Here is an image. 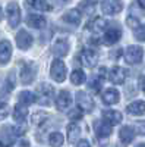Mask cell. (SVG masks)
<instances>
[{"mask_svg":"<svg viewBox=\"0 0 145 147\" xmlns=\"http://www.w3.org/2000/svg\"><path fill=\"white\" fill-rule=\"evenodd\" d=\"M50 75L56 82H63L66 78V65L63 63V60L56 59L53 60L51 68H50Z\"/></svg>","mask_w":145,"mask_h":147,"instance_id":"cell-1","label":"cell"},{"mask_svg":"<svg viewBox=\"0 0 145 147\" xmlns=\"http://www.w3.org/2000/svg\"><path fill=\"white\" fill-rule=\"evenodd\" d=\"M142 56H144V50L139 46H129L125 50V60L129 65L139 63L142 60Z\"/></svg>","mask_w":145,"mask_h":147,"instance_id":"cell-2","label":"cell"},{"mask_svg":"<svg viewBox=\"0 0 145 147\" xmlns=\"http://www.w3.org/2000/svg\"><path fill=\"white\" fill-rule=\"evenodd\" d=\"M76 105L82 112H91L92 107H94V100H92V97L88 96L87 93L78 91L76 93Z\"/></svg>","mask_w":145,"mask_h":147,"instance_id":"cell-3","label":"cell"},{"mask_svg":"<svg viewBox=\"0 0 145 147\" xmlns=\"http://www.w3.org/2000/svg\"><path fill=\"white\" fill-rule=\"evenodd\" d=\"M7 21H9V25L12 28H15L19 25V22H21V10H19V6L15 3V2H12L7 5Z\"/></svg>","mask_w":145,"mask_h":147,"instance_id":"cell-4","label":"cell"},{"mask_svg":"<svg viewBox=\"0 0 145 147\" xmlns=\"http://www.w3.org/2000/svg\"><path fill=\"white\" fill-rule=\"evenodd\" d=\"M123 9V5L119 0H103L101 2V10L106 15H116Z\"/></svg>","mask_w":145,"mask_h":147,"instance_id":"cell-5","label":"cell"},{"mask_svg":"<svg viewBox=\"0 0 145 147\" xmlns=\"http://www.w3.org/2000/svg\"><path fill=\"white\" fill-rule=\"evenodd\" d=\"M97 60H98V55L91 49H85L81 53V63L87 68H94L97 65Z\"/></svg>","mask_w":145,"mask_h":147,"instance_id":"cell-6","label":"cell"},{"mask_svg":"<svg viewBox=\"0 0 145 147\" xmlns=\"http://www.w3.org/2000/svg\"><path fill=\"white\" fill-rule=\"evenodd\" d=\"M35 78V65L34 63H23L21 68V81L23 84H31Z\"/></svg>","mask_w":145,"mask_h":147,"instance_id":"cell-7","label":"cell"},{"mask_svg":"<svg viewBox=\"0 0 145 147\" xmlns=\"http://www.w3.org/2000/svg\"><path fill=\"white\" fill-rule=\"evenodd\" d=\"M53 55H56L57 57H63L69 53V43L66 38H57L51 47Z\"/></svg>","mask_w":145,"mask_h":147,"instance_id":"cell-8","label":"cell"},{"mask_svg":"<svg viewBox=\"0 0 145 147\" xmlns=\"http://www.w3.org/2000/svg\"><path fill=\"white\" fill-rule=\"evenodd\" d=\"M16 44H18L19 49H22V50H27V49H29L31 44H32V35L29 32H27L25 30H21L16 34Z\"/></svg>","mask_w":145,"mask_h":147,"instance_id":"cell-9","label":"cell"},{"mask_svg":"<svg viewBox=\"0 0 145 147\" xmlns=\"http://www.w3.org/2000/svg\"><path fill=\"white\" fill-rule=\"evenodd\" d=\"M126 78V71L120 66H114L110 69L108 72V80H110L113 84H123Z\"/></svg>","mask_w":145,"mask_h":147,"instance_id":"cell-10","label":"cell"},{"mask_svg":"<svg viewBox=\"0 0 145 147\" xmlns=\"http://www.w3.org/2000/svg\"><path fill=\"white\" fill-rule=\"evenodd\" d=\"M70 103H72V97H70V94L66 90H62L57 94V97H56V106H57L59 110H66L70 106Z\"/></svg>","mask_w":145,"mask_h":147,"instance_id":"cell-11","label":"cell"},{"mask_svg":"<svg viewBox=\"0 0 145 147\" xmlns=\"http://www.w3.org/2000/svg\"><path fill=\"white\" fill-rule=\"evenodd\" d=\"M12 56V44L7 40H3L0 43V63L6 65Z\"/></svg>","mask_w":145,"mask_h":147,"instance_id":"cell-12","label":"cell"},{"mask_svg":"<svg viewBox=\"0 0 145 147\" xmlns=\"http://www.w3.org/2000/svg\"><path fill=\"white\" fill-rule=\"evenodd\" d=\"M103 121H106L107 124H110L112 127L117 125L122 122V113L117 112V110H104L103 112Z\"/></svg>","mask_w":145,"mask_h":147,"instance_id":"cell-13","label":"cell"},{"mask_svg":"<svg viewBox=\"0 0 145 147\" xmlns=\"http://www.w3.org/2000/svg\"><path fill=\"white\" fill-rule=\"evenodd\" d=\"M120 35H122V31L119 28L113 27V28H106V32H104V43L106 44H114L120 40Z\"/></svg>","mask_w":145,"mask_h":147,"instance_id":"cell-14","label":"cell"},{"mask_svg":"<svg viewBox=\"0 0 145 147\" xmlns=\"http://www.w3.org/2000/svg\"><path fill=\"white\" fill-rule=\"evenodd\" d=\"M95 134L98 138H107L112 134V125L107 124L106 121H100L95 124Z\"/></svg>","mask_w":145,"mask_h":147,"instance_id":"cell-15","label":"cell"},{"mask_svg":"<svg viewBox=\"0 0 145 147\" xmlns=\"http://www.w3.org/2000/svg\"><path fill=\"white\" fill-rule=\"evenodd\" d=\"M27 24L31 27V28H38V30H41V28H44L45 27V18L44 16H41V15H37V13H31V15H28V18H27Z\"/></svg>","mask_w":145,"mask_h":147,"instance_id":"cell-16","label":"cell"},{"mask_svg":"<svg viewBox=\"0 0 145 147\" xmlns=\"http://www.w3.org/2000/svg\"><path fill=\"white\" fill-rule=\"evenodd\" d=\"M119 99H120V96L116 88H107L103 93V102L106 105H116L119 102Z\"/></svg>","mask_w":145,"mask_h":147,"instance_id":"cell-17","label":"cell"},{"mask_svg":"<svg viewBox=\"0 0 145 147\" xmlns=\"http://www.w3.org/2000/svg\"><path fill=\"white\" fill-rule=\"evenodd\" d=\"M63 21L67 22V24H72V25H79L81 24V12L78 9L67 10L63 15Z\"/></svg>","mask_w":145,"mask_h":147,"instance_id":"cell-18","label":"cell"},{"mask_svg":"<svg viewBox=\"0 0 145 147\" xmlns=\"http://www.w3.org/2000/svg\"><path fill=\"white\" fill-rule=\"evenodd\" d=\"M119 138L123 144H129L132 143V140L135 138V129L130 128V127H123L119 132Z\"/></svg>","mask_w":145,"mask_h":147,"instance_id":"cell-19","label":"cell"},{"mask_svg":"<svg viewBox=\"0 0 145 147\" xmlns=\"http://www.w3.org/2000/svg\"><path fill=\"white\" fill-rule=\"evenodd\" d=\"M128 112L130 115H135V116H141L145 113V103L142 100H136V102H132L128 106Z\"/></svg>","mask_w":145,"mask_h":147,"instance_id":"cell-20","label":"cell"},{"mask_svg":"<svg viewBox=\"0 0 145 147\" xmlns=\"http://www.w3.org/2000/svg\"><path fill=\"white\" fill-rule=\"evenodd\" d=\"M107 21L103 19V18H95L94 21H91L88 24V30H91L92 32H100V31H104L107 28Z\"/></svg>","mask_w":145,"mask_h":147,"instance_id":"cell-21","label":"cell"},{"mask_svg":"<svg viewBox=\"0 0 145 147\" xmlns=\"http://www.w3.org/2000/svg\"><path fill=\"white\" fill-rule=\"evenodd\" d=\"M79 136H81V128L76 125V124H69L67 125V140H69V143L72 144V143H76L78 141V138H79Z\"/></svg>","mask_w":145,"mask_h":147,"instance_id":"cell-22","label":"cell"},{"mask_svg":"<svg viewBox=\"0 0 145 147\" xmlns=\"http://www.w3.org/2000/svg\"><path fill=\"white\" fill-rule=\"evenodd\" d=\"M27 115H28V109H27V106L25 105H16L15 106V109H13V118L18 121V122H22L23 119L27 118Z\"/></svg>","mask_w":145,"mask_h":147,"instance_id":"cell-23","label":"cell"},{"mask_svg":"<svg viewBox=\"0 0 145 147\" xmlns=\"http://www.w3.org/2000/svg\"><path fill=\"white\" fill-rule=\"evenodd\" d=\"M35 100H37V96H35L34 93H31V91H22V93H19V103L21 105L28 106V105H32Z\"/></svg>","mask_w":145,"mask_h":147,"instance_id":"cell-24","label":"cell"},{"mask_svg":"<svg viewBox=\"0 0 145 147\" xmlns=\"http://www.w3.org/2000/svg\"><path fill=\"white\" fill-rule=\"evenodd\" d=\"M95 6H97V0H84V2L79 3V9L87 15L92 13V12L95 10Z\"/></svg>","mask_w":145,"mask_h":147,"instance_id":"cell-25","label":"cell"},{"mask_svg":"<svg viewBox=\"0 0 145 147\" xmlns=\"http://www.w3.org/2000/svg\"><path fill=\"white\" fill-rule=\"evenodd\" d=\"M47 121H48V115H47L45 112H37V113H34L32 118H31L32 125H35V127H41V125H44Z\"/></svg>","mask_w":145,"mask_h":147,"instance_id":"cell-26","label":"cell"},{"mask_svg":"<svg viewBox=\"0 0 145 147\" xmlns=\"http://www.w3.org/2000/svg\"><path fill=\"white\" fill-rule=\"evenodd\" d=\"M27 3L37 10H50V5L47 3V0H27Z\"/></svg>","mask_w":145,"mask_h":147,"instance_id":"cell-27","label":"cell"},{"mask_svg":"<svg viewBox=\"0 0 145 147\" xmlns=\"http://www.w3.org/2000/svg\"><path fill=\"white\" fill-rule=\"evenodd\" d=\"M84 81H85V74H84V71L76 69V71L72 72L70 82L74 84V85H81V84H84Z\"/></svg>","mask_w":145,"mask_h":147,"instance_id":"cell-28","label":"cell"},{"mask_svg":"<svg viewBox=\"0 0 145 147\" xmlns=\"http://www.w3.org/2000/svg\"><path fill=\"white\" fill-rule=\"evenodd\" d=\"M48 141H50L51 147H62L63 146V136L60 132H51Z\"/></svg>","mask_w":145,"mask_h":147,"instance_id":"cell-29","label":"cell"},{"mask_svg":"<svg viewBox=\"0 0 145 147\" xmlns=\"http://www.w3.org/2000/svg\"><path fill=\"white\" fill-rule=\"evenodd\" d=\"M37 91L41 96L48 97V99H50V96L53 94V87H51V85H48V84H40L38 87H37Z\"/></svg>","mask_w":145,"mask_h":147,"instance_id":"cell-30","label":"cell"},{"mask_svg":"<svg viewBox=\"0 0 145 147\" xmlns=\"http://www.w3.org/2000/svg\"><path fill=\"white\" fill-rule=\"evenodd\" d=\"M135 31H134V35H135V38L138 40V41H145V24H139V25L136 27V28H134Z\"/></svg>","mask_w":145,"mask_h":147,"instance_id":"cell-31","label":"cell"},{"mask_svg":"<svg viewBox=\"0 0 145 147\" xmlns=\"http://www.w3.org/2000/svg\"><path fill=\"white\" fill-rule=\"evenodd\" d=\"M69 118H70L72 121H78V119H81V118H82V110H81L79 107L74 109L72 112H69Z\"/></svg>","mask_w":145,"mask_h":147,"instance_id":"cell-32","label":"cell"},{"mask_svg":"<svg viewBox=\"0 0 145 147\" xmlns=\"http://www.w3.org/2000/svg\"><path fill=\"white\" fill-rule=\"evenodd\" d=\"M9 112H10V107H9L6 103L0 105V119H5V118L9 115Z\"/></svg>","mask_w":145,"mask_h":147,"instance_id":"cell-33","label":"cell"},{"mask_svg":"<svg viewBox=\"0 0 145 147\" xmlns=\"http://www.w3.org/2000/svg\"><path fill=\"white\" fill-rule=\"evenodd\" d=\"M25 129H27V125L25 124H21V125H18V127H15L13 129H12V132H13L15 136H22V134L25 132Z\"/></svg>","mask_w":145,"mask_h":147,"instance_id":"cell-34","label":"cell"},{"mask_svg":"<svg viewBox=\"0 0 145 147\" xmlns=\"http://www.w3.org/2000/svg\"><path fill=\"white\" fill-rule=\"evenodd\" d=\"M126 24H128L130 28H136V27L139 25V21H138L136 18H134V16H129V18L126 19Z\"/></svg>","mask_w":145,"mask_h":147,"instance_id":"cell-35","label":"cell"},{"mask_svg":"<svg viewBox=\"0 0 145 147\" xmlns=\"http://www.w3.org/2000/svg\"><path fill=\"white\" fill-rule=\"evenodd\" d=\"M91 88H92V91H95V93L100 91V88H101V81H100V78L91 81Z\"/></svg>","mask_w":145,"mask_h":147,"instance_id":"cell-36","label":"cell"},{"mask_svg":"<svg viewBox=\"0 0 145 147\" xmlns=\"http://www.w3.org/2000/svg\"><path fill=\"white\" fill-rule=\"evenodd\" d=\"M136 129L139 131V134H144V136H145V121L144 122H138V124H136Z\"/></svg>","mask_w":145,"mask_h":147,"instance_id":"cell-37","label":"cell"},{"mask_svg":"<svg viewBox=\"0 0 145 147\" xmlns=\"http://www.w3.org/2000/svg\"><path fill=\"white\" fill-rule=\"evenodd\" d=\"M76 147H91V146H90V143H88L87 140H81V141L76 144Z\"/></svg>","mask_w":145,"mask_h":147,"instance_id":"cell-38","label":"cell"},{"mask_svg":"<svg viewBox=\"0 0 145 147\" xmlns=\"http://www.w3.org/2000/svg\"><path fill=\"white\" fill-rule=\"evenodd\" d=\"M139 88L145 93V77H141L139 78Z\"/></svg>","mask_w":145,"mask_h":147,"instance_id":"cell-39","label":"cell"},{"mask_svg":"<svg viewBox=\"0 0 145 147\" xmlns=\"http://www.w3.org/2000/svg\"><path fill=\"white\" fill-rule=\"evenodd\" d=\"M19 147H29V141H27V140H21V141H19Z\"/></svg>","mask_w":145,"mask_h":147,"instance_id":"cell-40","label":"cell"},{"mask_svg":"<svg viewBox=\"0 0 145 147\" xmlns=\"http://www.w3.org/2000/svg\"><path fill=\"white\" fill-rule=\"evenodd\" d=\"M138 3H139V6H141V7H144V9H145V0H138Z\"/></svg>","mask_w":145,"mask_h":147,"instance_id":"cell-41","label":"cell"},{"mask_svg":"<svg viewBox=\"0 0 145 147\" xmlns=\"http://www.w3.org/2000/svg\"><path fill=\"white\" fill-rule=\"evenodd\" d=\"M2 19H3V10L0 9V21H2Z\"/></svg>","mask_w":145,"mask_h":147,"instance_id":"cell-42","label":"cell"},{"mask_svg":"<svg viewBox=\"0 0 145 147\" xmlns=\"http://www.w3.org/2000/svg\"><path fill=\"white\" fill-rule=\"evenodd\" d=\"M136 147H145V144H139V146H136Z\"/></svg>","mask_w":145,"mask_h":147,"instance_id":"cell-43","label":"cell"},{"mask_svg":"<svg viewBox=\"0 0 145 147\" xmlns=\"http://www.w3.org/2000/svg\"><path fill=\"white\" fill-rule=\"evenodd\" d=\"M0 147H3V144H2V143H0Z\"/></svg>","mask_w":145,"mask_h":147,"instance_id":"cell-44","label":"cell"}]
</instances>
